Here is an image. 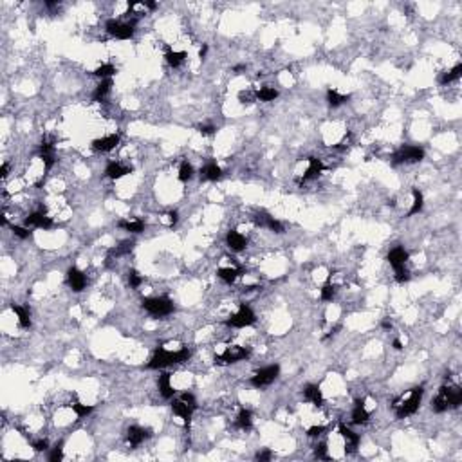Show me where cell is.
Listing matches in <instances>:
<instances>
[{"label": "cell", "instance_id": "55", "mask_svg": "<svg viewBox=\"0 0 462 462\" xmlns=\"http://www.w3.org/2000/svg\"><path fill=\"white\" fill-rule=\"evenodd\" d=\"M240 70H246V65H235L233 67L235 74H240Z\"/></svg>", "mask_w": 462, "mask_h": 462}, {"label": "cell", "instance_id": "28", "mask_svg": "<svg viewBox=\"0 0 462 462\" xmlns=\"http://www.w3.org/2000/svg\"><path fill=\"white\" fill-rule=\"evenodd\" d=\"M237 426L240 428V430H251V426H253V413H251V410H247V408H240V411H239V415H237Z\"/></svg>", "mask_w": 462, "mask_h": 462}, {"label": "cell", "instance_id": "13", "mask_svg": "<svg viewBox=\"0 0 462 462\" xmlns=\"http://www.w3.org/2000/svg\"><path fill=\"white\" fill-rule=\"evenodd\" d=\"M171 410H173V413L177 415V417H181L184 421V426H188L191 421V415H193V411L197 410V408H193L191 405H188L184 399H177V401H173L171 403Z\"/></svg>", "mask_w": 462, "mask_h": 462}, {"label": "cell", "instance_id": "21", "mask_svg": "<svg viewBox=\"0 0 462 462\" xmlns=\"http://www.w3.org/2000/svg\"><path fill=\"white\" fill-rule=\"evenodd\" d=\"M255 221H257V224L264 226V228H269L271 231H274V233H284V226H282V222H278L276 219L266 215V213H258V215H255Z\"/></svg>", "mask_w": 462, "mask_h": 462}, {"label": "cell", "instance_id": "43", "mask_svg": "<svg viewBox=\"0 0 462 462\" xmlns=\"http://www.w3.org/2000/svg\"><path fill=\"white\" fill-rule=\"evenodd\" d=\"M239 100H240V103H255L257 102V92H253V90H242V92H239Z\"/></svg>", "mask_w": 462, "mask_h": 462}, {"label": "cell", "instance_id": "51", "mask_svg": "<svg viewBox=\"0 0 462 462\" xmlns=\"http://www.w3.org/2000/svg\"><path fill=\"white\" fill-rule=\"evenodd\" d=\"M181 399H184L188 405H191L193 408H197V399H195V395H193V394L186 392V394H183V395H181Z\"/></svg>", "mask_w": 462, "mask_h": 462}, {"label": "cell", "instance_id": "17", "mask_svg": "<svg viewBox=\"0 0 462 462\" xmlns=\"http://www.w3.org/2000/svg\"><path fill=\"white\" fill-rule=\"evenodd\" d=\"M128 173H132V168L121 165V163H116V161H110L107 165V168H105V175H107L108 179H112V181L125 177Z\"/></svg>", "mask_w": 462, "mask_h": 462}, {"label": "cell", "instance_id": "37", "mask_svg": "<svg viewBox=\"0 0 462 462\" xmlns=\"http://www.w3.org/2000/svg\"><path fill=\"white\" fill-rule=\"evenodd\" d=\"M69 406H70V408H72L74 411H76V415H78L80 419H82V417H87L89 413H92V411H94V406H92V405H82V403H78V401L70 403Z\"/></svg>", "mask_w": 462, "mask_h": 462}, {"label": "cell", "instance_id": "31", "mask_svg": "<svg viewBox=\"0 0 462 462\" xmlns=\"http://www.w3.org/2000/svg\"><path fill=\"white\" fill-rule=\"evenodd\" d=\"M166 62H168V65L170 67H173V69H177V67H181V65L184 64V60H186V52L183 51H166L165 54Z\"/></svg>", "mask_w": 462, "mask_h": 462}, {"label": "cell", "instance_id": "12", "mask_svg": "<svg viewBox=\"0 0 462 462\" xmlns=\"http://www.w3.org/2000/svg\"><path fill=\"white\" fill-rule=\"evenodd\" d=\"M439 392H443V395L446 397V401H448V406L449 408H459L462 403V390L461 386L457 385H444L439 388Z\"/></svg>", "mask_w": 462, "mask_h": 462}, {"label": "cell", "instance_id": "29", "mask_svg": "<svg viewBox=\"0 0 462 462\" xmlns=\"http://www.w3.org/2000/svg\"><path fill=\"white\" fill-rule=\"evenodd\" d=\"M217 276L221 280H224L226 284H233L235 280L240 276V269L239 267H221L217 271Z\"/></svg>", "mask_w": 462, "mask_h": 462}, {"label": "cell", "instance_id": "35", "mask_svg": "<svg viewBox=\"0 0 462 462\" xmlns=\"http://www.w3.org/2000/svg\"><path fill=\"white\" fill-rule=\"evenodd\" d=\"M278 98V90L273 89V87H262L260 90H257V100L258 102H274Z\"/></svg>", "mask_w": 462, "mask_h": 462}, {"label": "cell", "instance_id": "36", "mask_svg": "<svg viewBox=\"0 0 462 462\" xmlns=\"http://www.w3.org/2000/svg\"><path fill=\"white\" fill-rule=\"evenodd\" d=\"M448 401H446V397L443 395V392H439L435 395V397L431 399V410L435 411V413H443V411L448 410Z\"/></svg>", "mask_w": 462, "mask_h": 462}, {"label": "cell", "instance_id": "22", "mask_svg": "<svg viewBox=\"0 0 462 462\" xmlns=\"http://www.w3.org/2000/svg\"><path fill=\"white\" fill-rule=\"evenodd\" d=\"M370 419V413L365 408V399H356L354 410H352V423L354 424H365Z\"/></svg>", "mask_w": 462, "mask_h": 462}, {"label": "cell", "instance_id": "47", "mask_svg": "<svg viewBox=\"0 0 462 462\" xmlns=\"http://www.w3.org/2000/svg\"><path fill=\"white\" fill-rule=\"evenodd\" d=\"M47 448H49L47 439H38V441H34V443H33V449H34L36 453H40V451H45Z\"/></svg>", "mask_w": 462, "mask_h": 462}, {"label": "cell", "instance_id": "6", "mask_svg": "<svg viewBox=\"0 0 462 462\" xmlns=\"http://www.w3.org/2000/svg\"><path fill=\"white\" fill-rule=\"evenodd\" d=\"M246 358H249V348L240 347V345H233V347L226 348L222 354H217L213 361H215V365L224 367V365H233V363L246 359Z\"/></svg>", "mask_w": 462, "mask_h": 462}, {"label": "cell", "instance_id": "2", "mask_svg": "<svg viewBox=\"0 0 462 462\" xmlns=\"http://www.w3.org/2000/svg\"><path fill=\"white\" fill-rule=\"evenodd\" d=\"M423 386H415V388H411L410 394H408V397H403V399H397L395 403H394V410H395V417L397 419H405V417H410V415H413L415 411L419 410V405H421V401H423Z\"/></svg>", "mask_w": 462, "mask_h": 462}, {"label": "cell", "instance_id": "48", "mask_svg": "<svg viewBox=\"0 0 462 462\" xmlns=\"http://www.w3.org/2000/svg\"><path fill=\"white\" fill-rule=\"evenodd\" d=\"M273 459V451L271 449H260L258 453H257V461L260 462H267Z\"/></svg>", "mask_w": 462, "mask_h": 462}, {"label": "cell", "instance_id": "26", "mask_svg": "<svg viewBox=\"0 0 462 462\" xmlns=\"http://www.w3.org/2000/svg\"><path fill=\"white\" fill-rule=\"evenodd\" d=\"M110 90H112V80L110 78L108 80H102V83L96 87L94 94H92V100L94 102H105L107 96L110 94Z\"/></svg>", "mask_w": 462, "mask_h": 462}, {"label": "cell", "instance_id": "3", "mask_svg": "<svg viewBox=\"0 0 462 462\" xmlns=\"http://www.w3.org/2000/svg\"><path fill=\"white\" fill-rule=\"evenodd\" d=\"M143 309L150 312L152 316H168L173 312V302L168 296H155V298H145L143 300Z\"/></svg>", "mask_w": 462, "mask_h": 462}, {"label": "cell", "instance_id": "45", "mask_svg": "<svg viewBox=\"0 0 462 462\" xmlns=\"http://www.w3.org/2000/svg\"><path fill=\"white\" fill-rule=\"evenodd\" d=\"M394 271H395V280H397L399 284H405V282L410 280V271H408L405 266L397 267V269H394Z\"/></svg>", "mask_w": 462, "mask_h": 462}, {"label": "cell", "instance_id": "46", "mask_svg": "<svg viewBox=\"0 0 462 462\" xmlns=\"http://www.w3.org/2000/svg\"><path fill=\"white\" fill-rule=\"evenodd\" d=\"M11 229H13V235H17L18 239H29V237H31V231H29V228H22V226H11Z\"/></svg>", "mask_w": 462, "mask_h": 462}, {"label": "cell", "instance_id": "4", "mask_svg": "<svg viewBox=\"0 0 462 462\" xmlns=\"http://www.w3.org/2000/svg\"><path fill=\"white\" fill-rule=\"evenodd\" d=\"M255 322H257V316H255L253 309H251L249 305H246V304H240L239 310H237L235 314H231V316H229V320L226 322V325H229V327H235V329H244V327L253 325Z\"/></svg>", "mask_w": 462, "mask_h": 462}, {"label": "cell", "instance_id": "16", "mask_svg": "<svg viewBox=\"0 0 462 462\" xmlns=\"http://www.w3.org/2000/svg\"><path fill=\"white\" fill-rule=\"evenodd\" d=\"M150 435H152L150 430L141 428V426H130L127 430V441L130 446H139V444L143 443V441H146Z\"/></svg>", "mask_w": 462, "mask_h": 462}, {"label": "cell", "instance_id": "34", "mask_svg": "<svg viewBox=\"0 0 462 462\" xmlns=\"http://www.w3.org/2000/svg\"><path fill=\"white\" fill-rule=\"evenodd\" d=\"M348 98L350 96H345V94H340L338 90L334 89H329L327 90V103H329L330 107H340V105H343L345 102H348Z\"/></svg>", "mask_w": 462, "mask_h": 462}, {"label": "cell", "instance_id": "56", "mask_svg": "<svg viewBox=\"0 0 462 462\" xmlns=\"http://www.w3.org/2000/svg\"><path fill=\"white\" fill-rule=\"evenodd\" d=\"M392 345H394V348H395V350H401V348H403V343H401V340H394Z\"/></svg>", "mask_w": 462, "mask_h": 462}, {"label": "cell", "instance_id": "57", "mask_svg": "<svg viewBox=\"0 0 462 462\" xmlns=\"http://www.w3.org/2000/svg\"><path fill=\"white\" fill-rule=\"evenodd\" d=\"M381 325H383V329H392V323L388 322V320H385V322L381 323Z\"/></svg>", "mask_w": 462, "mask_h": 462}, {"label": "cell", "instance_id": "30", "mask_svg": "<svg viewBox=\"0 0 462 462\" xmlns=\"http://www.w3.org/2000/svg\"><path fill=\"white\" fill-rule=\"evenodd\" d=\"M118 226H120L121 229H125V231H128V233H141L143 229H145V222L143 221H130V219H127V221H120L118 222Z\"/></svg>", "mask_w": 462, "mask_h": 462}, {"label": "cell", "instance_id": "24", "mask_svg": "<svg viewBox=\"0 0 462 462\" xmlns=\"http://www.w3.org/2000/svg\"><path fill=\"white\" fill-rule=\"evenodd\" d=\"M304 397H305V401L312 403L314 406H322L323 405V395H322V390H320V386H318V385H307V386H305Z\"/></svg>", "mask_w": 462, "mask_h": 462}, {"label": "cell", "instance_id": "44", "mask_svg": "<svg viewBox=\"0 0 462 462\" xmlns=\"http://www.w3.org/2000/svg\"><path fill=\"white\" fill-rule=\"evenodd\" d=\"M64 444L60 443L56 444V448H52V451L49 453V462H60L62 459H64V448H62Z\"/></svg>", "mask_w": 462, "mask_h": 462}, {"label": "cell", "instance_id": "27", "mask_svg": "<svg viewBox=\"0 0 462 462\" xmlns=\"http://www.w3.org/2000/svg\"><path fill=\"white\" fill-rule=\"evenodd\" d=\"M11 310H13L15 314L18 316V323L20 327H24V329H27V327H31V312H29V309L27 307H22V305H11Z\"/></svg>", "mask_w": 462, "mask_h": 462}, {"label": "cell", "instance_id": "33", "mask_svg": "<svg viewBox=\"0 0 462 462\" xmlns=\"http://www.w3.org/2000/svg\"><path fill=\"white\" fill-rule=\"evenodd\" d=\"M411 195H413V203H411V208H410V211H408V217L421 213V211H423V206H424L423 193H421L417 188H413V190H411Z\"/></svg>", "mask_w": 462, "mask_h": 462}, {"label": "cell", "instance_id": "49", "mask_svg": "<svg viewBox=\"0 0 462 462\" xmlns=\"http://www.w3.org/2000/svg\"><path fill=\"white\" fill-rule=\"evenodd\" d=\"M325 430H327L325 426H322V424L318 426V424H316V426H310L309 430H307V435H309V437H320Z\"/></svg>", "mask_w": 462, "mask_h": 462}, {"label": "cell", "instance_id": "50", "mask_svg": "<svg viewBox=\"0 0 462 462\" xmlns=\"http://www.w3.org/2000/svg\"><path fill=\"white\" fill-rule=\"evenodd\" d=\"M217 128L213 127V125H201L199 127V132L203 134V136H211V134H215Z\"/></svg>", "mask_w": 462, "mask_h": 462}, {"label": "cell", "instance_id": "14", "mask_svg": "<svg viewBox=\"0 0 462 462\" xmlns=\"http://www.w3.org/2000/svg\"><path fill=\"white\" fill-rule=\"evenodd\" d=\"M67 284H69V287L72 291L80 292L83 291L85 285H87V276H85L78 267H70L69 271H67Z\"/></svg>", "mask_w": 462, "mask_h": 462}, {"label": "cell", "instance_id": "9", "mask_svg": "<svg viewBox=\"0 0 462 462\" xmlns=\"http://www.w3.org/2000/svg\"><path fill=\"white\" fill-rule=\"evenodd\" d=\"M54 137H49V136H44L42 137V143H40V150L38 155L40 159L44 161V170L49 171L54 166Z\"/></svg>", "mask_w": 462, "mask_h": 462}, {"label": "cell", "instance_id": "5", "mask_svg": "<svg viewBox=\"0 0 462 462\" xmlns=\"http://www.w3.org/2000/svg\"><path fill=\"white\" fill-rule=\"evenodd\" d=\"M105 29H107V33L110 36H114V38L118 40H130L134 36V33H136L134 22H121V20H116V18L107 20Z\"/></svg>", "mask_w": 462, "mask_h": 462}, {"label": "cell", "instance_id": "20", "mask_svg": "<svg viewBox=\"0 0 462 462\" xmlns=\"http://www.w3.org/2000/svg\"><path fill=\"white\" fill-rule=\"evenodd\" d=\"M307 161H309V168L305 170L304 177L300 179V183H307V181H312V179H316L318 175H320V173L323 171V163L320 161V159L309 157Z\"/></svg>", "mask_w": 462, "mask_h": 462}, {"label": "cell", "instance_id": "41", "mask_svg": "<svg viewBox=\"0 0 462 462\" xmlns=\"http://www.w3.org/2000/svg\"><path fill=\"white\" fill-rule=\"evenodd\" d=\"M128 284H130L132 289H137V287L143 284V276H141L136 269H130V271H128Z\"/></svg>", "mask_w": 462, "mask_h": 462}, {"label": "cell", "instance_id": "53", "mask_svg": "<svg viewBox=\"0 0 462 462\" xmlns=\"http://www.w3.org/2000/svg\"><path fill=\"white\" fill-rule=\"evenodd\" d=\"M7 171H9V165H7V163H4V165H2V168H0V175H2V177H7Z\"/></svg>", "mask_w": 462, "mask_h": 462}, {"label": "cell", "instance_id": "38", "mask_svg": "<svg viewBox=\"0 0 462 462\" xmlns=\"http://www.w3.org/2000/svg\"><path fill=\"white\" fill-rule=\"evenodd\" d=\"M94 74L98 78H102V80H108L110 76H114L116 74V67L112 64H103L94 70Z\"/></svg>", "mask_w": 462, "mask_h": 462}, {"label": "cell", "instance_id": "54", "mask_svg": "<svg viewBox=\"0 0 462 462\" xmlns=\"http://www.w3.org/2000/svg\"><path fill=\"white\" fill-rule=\"evenodd\" d=\"M206 54H208V45L204 44L203 47H201V51H199V56H201V58L204 60V58H206Z\"/></svg>", "mask_w": 462, "mask_h": 462}, {"label": "cell", "instance_id": "8", "mask_svg": "<svg viewBox=\"0 0 462 462\" xmlns=\"http://www.w3.org/2000/svg\"><path fill=\"white\" fill-rule=\"evenodd\" d=\"M278 374H280L278 365H271V367L260 368L258 372L251 377V385H253L255 388H264V386L271 385L273 381L278 377Z\"/></svg>", "mask_w": 462, "mask_h": 462}, {"label": "cell", "instance_id": "39", "mask_svg": "<svg viewBox=\"0 0 462 462\" xmlns=\"http://www.w3.org/2000/svg\"><path fill=\"white\" fill-rule=\"evenodd\" d=\"M193 177V166L188 163V161H184V163H181V168H179V181H183V183H188L190 179Z\"/></svg>", "mask_w": 462, "mask_h": 462}, {"label": "cell", "instance_id": "1", "mask_svg": "<svg viewBox=\"0 0 462 462\" xmlns=\"http://www.w3.org/2000/svg\"><path fill=\"white\" fill-rule=\"evenodd\" d=\"M190 350L188 348H179V350H166V348L159 347L155 352H154L152 359L148 361L146 367L150 370H157V368H165L170 367V365H175V363H184V361L190 359Z\"/></svg>", "mask_w": 462, "mask_h": 462}, {"label": "cell", "instance_id": "19", "mask_svg": "<svg viewBox=\"0 0 462 462\" xmlns=\"http://www.w3.org/2000/svg\"><path fill=\"white\" fill-rule=\"evenodd\" d=\"M226 244H228V247L233 249V251H242L247 244V239L242 233H239L237 229H231V231H228V235H226Z\"/></svg>", "mask_w": 462, "mask_h": 462}, {"label": "cell", "instance_id": "11", "mask_svg": "<svg viewBox=\"0 0 462 462\" xmlns=\"http://www.w3.org/2000/svg\"><path fill=\"white\" fill-rule=\"evenodd\" d=\"M27 228H40V229H51L54 228V222L51 217H47L44 211H34L31 215L26 217Z\"/></svg>", "mask_w": 462, "mask_h": 462}, {"label": "cell", "instance_id": "7", "mask_svg": "<svg viewBox=\"0 0 462 462\" xmlns=\"http://www.w3.org/2000/svg\"><path fill=\"white\" fill-rule=\"evenodd\" d=\"M424 159V150L421 146H403L394 154V165L399 163H419Z\"/></svg>", "mask_w": 462, "mask_h": 462}, {"label": "cell", "instance_id": "23", "mask_svg": "<svg viewBox=\"0 0 462 462\" xmlns=\"http://www.w3.org/2000/svg\"><path fill=\"white\" fill-rule=\"evenodd\" d=\"M170 379H171V376L168 372L161 374V376H159V379H157L159 392H161V395H163L165 399H171V397H173V394H175V390H173V386H171Z\"/></svg>", "mask_w": 462, "mask_h": 462}, {"label": "cell", "instance_id": "40", "mask_svg": "<svg viewBox=\"0 0 462 462\" xmlns=\"http://www.w3.org/2000/svg\"><path fill=\"white\" fill-rule=\"evenodd\" d=\"M336 296V287L330 282H327V284L322 287V300L323 302H332V298Z\"/></svg>", "mask_w": 462, "mask_h": 462}, {"label": "cell", "instance_id": "52", "mask_svg": "<svg viewBox=\"0 0 462 462\" xmlns=\"http://www.w3.org/2000/svg\"><path fill=\"white\" fill-rule=\"evenodd\" d=\"M166 217H168V226H170V228H173V226L177 224V221H179L177 211H168V213H166Z\"/></svg>", "mask_w": 462, "mask_h": 462}, {"label": "cell", "instance_id": "15", "mask_svg": "<svg viewBox=\"0 0 462 462\" xmlns=\"http://www.w3.org/2000/svg\"><path fill=\"white\" fill-rule=\"evenodd\" d=\"M118 145H120V134H110V136H105V137L92 141V148L96 152H110Z\"/></svg>", "mask_w": 462, "mask_h": 462}, {"label": "cell", "instance_id": "18", "mask_svg": "<svg viewBox=\"0 0 462 462\" xmlns=\"http://www.w3.org/2000/svg\"><path fill=\"white\" fill-rule=\"evenodd\" d=\"M408 251H406L405 247H394V249H390V253H388V262H390V266L394 267V269H397V267H403L408 262Z\"/></svg>", "mask_w": 462, "mask_h": 462}, {"label": "cell", "instance_id": "42", "mask_svg": "<svg viewBox=\"0 0 462 462\" xmlns=\"http://www.w3.org/2000/svg\"><path fill=\"white\" fill-rule=\"evenodd\" d=\"M314 457L320 461H329V453H327V444L320 443L314 446Z\"/></svg>", "mask_w": 462, "mask_h": 462}, {"label": "cell", "instance_id": "10", "mask_svg": "<svg viewBox=\"0 0 462 462\" xmlns=\"http://www.w3.org/2000/svg\"><path fill=\"white\" fill-rule=\"evenodd\" d=\"M338 431H340L343 443H345V451H347V453H354L356 449H358V446H359V435L354 433L347 424H343V423L338 424Z\"/></svg>", "mask_w": 462, "mask_h": 462}, {"label": "cell", "instance_id": "25", "mask_svg": "<svg viewBox=\"0 0 462 462\" xmlns=\"http://www.w3.org/2000/svg\"><path fill=\"white\" fill-rule=\"evenodd\" d=\"M201 177L204 181H219L222 177V168L217 163H208L201 168Z\"/></svg>", "mask_w": 462, "mask_h": 462}, {"label": "cell", "instance_id": "32", "mask_svg": "<svg viewBox=\"0 0 462 462\" xmlns=\"http://www.w3.org/2000/svg\"><path fill=\"white\" fill-rule=\"evenodd\" d=\"M461 74H462V64H457L451 70H448V72H443V74H441V78H439V83H441V85H448V83L459 80V78H461Z\"/></svg>", "mask_w": 462, "mask_h": 462}]
</instances>
